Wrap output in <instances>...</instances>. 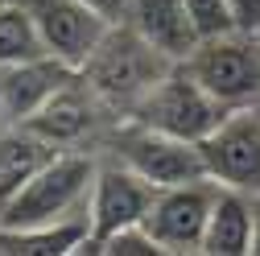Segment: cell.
<instances>
[{
	"label": "cell",
	"instance_id": "obj_2",
	"mask_svg": "<svg viewBox=\"0 0 260 256\" xmlns=\"http://www.w3.org/2000/svg\"><path fill=\"white\" fill-rule=\"evenodd\" d=\"M232 112L223 100L194 79L186 71V62H174V71H166L141 100H137V120L149 128H161V133H174L186 141H203L211 128Z\"/></svg>",
	"mask_w": 260,
	"mask_h": 256
},
{
	"label": "cell",
	"instance_id": "obj_15",
	"mask_svg": "<svg viewBox=\"0 0 260 256\" xmlns=\"http://www.w3.org/2000/svg\"><path fill=\"white\" fill-rule=\"evenodd\" d=\"M50 157H54V145L46 137H38V133H29V128L0 141V207H5Z\"/></svg>",
	"mask_w": 260,
	"mask_h": 256
},
{
	"label": "cell",
	"instance_id": "obj_23",
	"mask_svg": "<svg viewBox=\"0 0 260 256\" xmlns=\"http://www.w3.org/2000/svg\"><path fill=\"white\" fill-rule=\"evenodd\" d=\"M256 34H260V29H256Z\"/></svg>",
	"mask_w": 260,
	"mask_h": 256
},
{
	"label": "cell",
	"instance_id": "obj_21",
	"mask_svg": "<svg viewBox=\"0 0 260 256\" xmlns=\"http://www.w3.org/2000/svg\"><path fill=\"white\" fill-rule=\"evenodd\" d=\"M252 252L260 256V195L252 199Z\"/></svg>",
	"mask_w": 260,
	"mask_h": 256
},
{
	"label": "cell",
	"instance_id": "obj_4",
	"mask_svg": "<svg viewBox=\"0 0 260 256\" xmlns=\"http://www.w3.org/2000/svg\"><path fill=\"white\" fill-rule=\"evenodd\" d=\"M166 54L161 50H153L137 29H108V38L100 42V50L91 54V62H87V79H91V87L100 91V95H108V100H141V95L166 75Z\"/></svg>",
	"mask_w": 260,
	"mask_h": 256
},
{
	"label": "cell",
	"instance_id": "obj_9",
	"mask_svg": "<svg viewBox=\"0 0 260 256\" xmlns=\"http://www.w3.org/2000/svg\"><path fill=\"white\" fill-rule=\"evenodd\" d=\"M34 9V21H38V34L46 42V54L67 62L71 71H83L91 54L100 50V42L108 38L112 21L100 17L91 5L83 0H25Z\"/></svg>",
	"mask_w": 260,
	"mask_h": 256
},
{
	"label": "cell",
	"instance_id": "obj_5",
	"mask_svg": "<svg viewBox=\"0 0 260 256\" xmlns=\"http://www.w3.org/2000/svg\"><path fill=\"white\" fill-rule=\"evenodd\" d=\"M207 178L219 186L260 195V108H232L199 141Z\"/></svg>",
	"mask_w": 260,
	"mask_h": 256
},
{
	"label": "cell",
	"instance_id": "obj_10",
	"mask_svg": "<svg viewBox=\"0 0 260 256\" xmlns=\"http://www.w3.org/2000/svg\"><path fill=\"white\" fill-rule=\"evenodd\" d=\"M67 75L71 67L50 54L0 67V120H29L54 91H62Z\"/></svg>",
	"mask_w": 260,
	"mask_h": 256
},
{
	"label": "cell",
	"instance_id": "obj_11",
	"mask_svg": "<svg viewBox=\"0 0 260 256\" xmlns=\"http://www.w3.org/2000/svg\"><path fill=\"white\" fill-rule=\"evenodd\" d=\"M128 17H133L137 34L153 50H161L170 62H186L194 54V46L203 42L199 29H194V21H190L186 0H133Z\"/></svg>",
	"mask_w": 260,
	"mask_h": 256
},
{
	"label": "cell",
	"instance_id": "obj_14",
	"mask_svg": "<svg viewBox=\"0 0 260 256\" xmlns=\"http://www.w3.org/2000/svg\"><path fill=\"white\" fill-rule=\"evenodd\" d=\"M25 128L29 133H38V137H46L50 145H67V141H79L87 128H91V108H87V100L79 91H54L50 100L25 120Z\"/></svg>",
	"mask_w": 260,
	"mask_h": 256
},
{
	"label": "cell",
	"instance_id": "obj_7",
	"mask_svg": "<svg viewBox=\"0 0 260 256\" xmlns=\"http://www.w3.org/2000/svg\"><path fill=\"white\" fill-rule=\"evenodd\" d=\"M215 195H219V182L211 178L157 190L145 215V228L161 244V252H203V232H207Z\"/></svg>",
	"mask_w": 260,
	"mask_h": 256
},
{
	"label": "cell",
	"instance_id": "obj_24",
	"mask_svg": "<svg viewBox=\"0 0 260 256\" xmlns=\"http://www.w3.org/2000/svg\"><path fill=\"white\" fill-rule=\"evenodd\" d=\"M256 108H260V104H256Z\"/></svg>",
	"mask_w": 260,
	"mask_h": 256
},
{
	"label": "cell",
	"instance_id": "obj_17",
	"mask_svg": "<svg viewBox=\"0 0 260 256\" xmlns=\"http://www.w3.org/2000/svg\"><path fill=\"white\" fill-rule=\"evenodd\" d=\"M186 9H190V21L199 29V38H219V34L240 29L232 0H186Z\"/></svg>",
	"mask_w": 260,
	"mask_h": 256
},
{
	"label": "cell",
	"instance_id": "obj_1",
	"mask_svg": "<svg viewBox=\"0 0 260 256\" xmlns=\"http://www.w3.org/2000/svg\"><path fill=\"white\" fill-rule=\"evenodd\" d=\"M95 170L100 166L83 153H54L0 207V228H50V223H62V219H79V211L87 215Z\"/></svg>",
	"mask_w": 260,
	"mask_h": 256
},
{
	"label": "cell",
	"instance_id": "obj_13",
	"mask_svg": "<svg viewBox=\"0 0 260 256\" xmlns=\"http://www.w3.org/2000/svg\"><path fill=\"white\" fill-rule=\"evenodd\" d=\"M91 236V219H62L50 228H0V252L13 256H67V252H83Z\"/></svg>",
	"mask_w": 260,
	"mask_h": 256
},
{
	"label": "cell",
	"instance_id": "obj_19",
	"mask_svg": "<svg viewBox=\"0 0 260 256\" xmlns=\"http://www.w3.org/2000/svg\"><path fill=\"white\" fill-rule=\"evenodd\" d=\"M232 9H236L240 29H248V34L260 29V0H232Z\"/></svg>",
	"mask_w": 260,
	"mask_h": 256
},
{
	"label": "cell",
	"instance_id": "obj_18",
	"mask_svg": "<svg viewBox=\"0 0 260 256\" xmlns=\"http://www.w3.org/2000/svg\"><path fill=\"white\" fill-rule=\"evenodd\" d=\"M95 252H104V256H161V244L149 236L145 223H133V228L112 232Z\"/></svg>",
	"mask_w": 260,
	"mask_h": 256
},
{
	"label": "cell",
	"instance_id": "obj_16",
	"mask_svg": "<svg viewBox=\"0 0 260 256\" xmlns=\"http://www.w3.org/2000/svg\"><path fill=\"white\" fill-rule=\"evenodd\" d=\"M46 42L38 34V21L34 9L25 0H13V5H0V67L9 62H29V58H42Z\"/></svg>",
	"mask_w": 260,
	"mask_h": 256
},
{
	"label": "cell",
	"instance_id": "obj_8",
	"mask_svg": "<svg viewBox=\"0 0 260 256\" xmlns=\"http://www.w3.org/2000/svg\"><path fill=\"white\" fill-rule=\"evenodd\" d=\"M157 199V186L145 182L137 170L120 166H100L95 170V186H91V203H87V219H91V236L83 244V252H95L112 232L145 223L149 207Z\"/></svg>",
	"mask_w": 260,
	"mask_h": 256
},
{
	"label": "cell",
	"instance_id": "obj_3",
	"mask_svg": "<svg viewBox=\"0 0 260 256\" xmlns=\"http://www.w3.org/2000/svg\"><path fill=\"white\" fill-rule=\"evenodd\" d=\"M186 71L227 108L260 104V34L232 29L219 38H203L186 58Z\"/></svg>",
	"mask_w": 260,
	"mask_h": 256
},
{
	"label": "cell",
	"instance_id": "obj_22",
	"mask_svg": "<svg viewBox=\"0 0 260 256\" xmlns=\"http://www.w3.org/2000/svg\"><path fill=\"white\" fill-rule=\"evenodd\" d=\"M0 5H13V0H0Z\"/></svg>",
	"mask_w": 260,
	"mask_h": 256
},
{
	"label": "cell",
	"instance_id": "obj_6",
	"mask_svg": "<svg viewBox=\"0 0 260 256\" xmlns=\"http://www.w3.org/2000/svg\"><path fill=\"white\" fill-rule=\"evenodd\" d=\"M116 153H120V162H124L128 170H137V174H141L145 182H153L157 190L207 178L199 141L161 133V128H149V124H141V120L116 137Z\"/></svg>",
	"mask_w": 260,
	"mask_h": 256
},
{
	"label": "cell",
	"instance_id": "obj_20",
	"mask_svg": "<svg viewBox=\"0 0 260 256\" xmlns=\"http://www.w3.org/2000/svg\"><path fill=\"white\" fill-rule=\"evenodd\" d=\"M83 5H91L100 17H108L112 25L120 21V17H128V9H133V0H83Z\"/></svg>",
	"mask_w": 260,
	"mask_h": 256
},
{
	"label": "cell",
	"instance_id": "obj_12",
	"mask_svg": "<svg viewBox=\"0 0 260 256\" xmlns=\"http://www.w3.org/2000/svg\"><path fill=\"white\" fill-rule=\"evenodd\" d=\"M207 256H244L252 252V195L232 186H219L207 232H203Z\"/></svg>",
	"mask_w": 260,
	"mask_h": 256
}]
</instances>
